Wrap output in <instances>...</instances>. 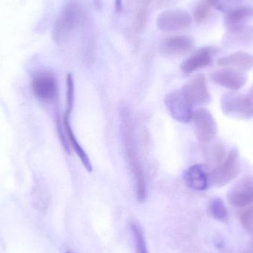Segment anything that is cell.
<instances>
[{
	"label": "cell",
	"instance_id": "2e32d148",
	"mask_svg": "<svg viewBox=\"0 0 253 253\" xmlns=\"http://www.w3.org/2000/svg\"><path fill=\"white\" fill-rule=\"evenodd\" d=\"M62 126H63L64 129H65L67 138H68V144L74 149V151L77 153L78 157L80 158L82 164H83L84 168L87 169V172H92L93 166H92L91 162H90V159H89L87 153L84 151L81 144L79 143L77 138H76L75 134H74L72 127L71 126V123H70V117H66L65 115L63 116Z\"/></svg>",
	"mask_w": 253,
	"mask_h": 253
},
{
	"label": "cell",
	"instance_id": "83f0119b",
	"mask_svg": "<svg viewBox=\"0 0 253 253\" xmlns=\"http://www.w3.org/2000/svg\"><path fill=\"white\" fill-rule=\"evenodd\" d=\"M123 7V0H115V8L117 12H121Z\"/></svg>",
	"mask_w": 253,
	"mask_h": 253
},
{
	"label": "cell",
	"instance_id": "7c38bea8",
	"mask_svg": "<svg viewBox=\"0 0 253 253\" xmlns=\"http://www.w3.org/2000/svg\"><path fill=\"white\" fill-rule=\"evenodd\" d=\"M194 47V41L190 37L175 36L162 41L160 44V51L164 56L178 57L191 53Z\"/></svg>",
	"mask_w": 253,
	"mask_h": 253
},
{
	"label": "cell",
	"instance_id": "ba28073f",
	"mask_svg": "<svg viewBox=\"0 0 253 253\" xmlns=\"http://www.w3.org/2000/svg\"><path fill=\"white\" fill-rule=\"evenodd\" d=\"M33 91L40 100L51 102L57 96V82L54 75L47 71L37 73L32 79Z\"/></svg>",
	"mask_w": 253,
	"mask_h": 253
},
{
	"label": "cell",
	"instance_id": "ac0fdd59",
	"mask_svg": "<svg viewBox=\"0 0 253 253\" xmlns=\"http://www.w3.org/2000/svg\"><path fill=\"white\" fill-rule=\"evenodd\" d=\"M224 22L228 28L245 25L253 17V7L251 6H238L225 12Z\"/></svg>",
	"mask_w": 253,
	"mask_h": 253
},
{
	"label": "cell",
	"instance_id": "f546056e",
	"mask_svg": "<svg viewBox=\"0 0 253 253\" xmlns=\"http://www.w3.org/2000/svg\"><path fill=\"white\" fill-rule=\"evenodd\" d=\"M247 94H248V96H249L253 100V85L251 86V88H250L249 92H248Z\"/></svg>",
	"mask_w": 253,
	"mask_h": 253
},
{
	"label": "cell",
	"instance_id": "484cf974",
	"mask_svg": "<svg viewBox=\"0 0 253 253\" xmlns=\"http://www.w3.org/2000/svg\"><path fill=\"white\" fill-rule=\"evenodd\" d=\"M95 52H96V43L94 40H90L86 46L84 53V63L87 65H90L94 62Z\"/></svg>",
	"mask_w": 253,
	"mask_h": 253
},
{
	"label": "cell",
	"instance_id": "4316f807",
	"mask_svg": "<svg viewBox=\"0 0 253 253\" xmlns=\"http://www.w3.org/2000/svg\"><path fill=\"white\" fill-rule=\"evenodd\" d=\"M147 11L144 9L138 10L134 21L135 28L137 31H143L147 25Z\"/></svg>",
	"mask_w": 253,
	"mask_h": 253
},
{
	"label": "cell",
	"instance_id": "5bb4252c",
	"mask_svg": "<svg viewBox=\"0 0 253 253\" xmlns=\"http://www.w3.org/2000/svg\"><path fill=\"white\" fill-rule=\"evenodd\" d=\"M184 179L190 188L196 191H204L210 184L209 172L202 165L190 167L184 172Z\"/></svg>",
	"mask_w": 253,
	"mask_h": 253
},
{
	"label": "cell",
	"instance_id": "9c48e42d",
	"mask_svg": "<svg viewBox=\"0 0 253 253\" xmlns=\"http://www.w3.org/2000/svg\"><path fill=\"white\" fill-rule=\"evenodd\" d=\"M165 105L173 120L183 124L192 121L193 107L187 102L181 91H172L167 94L165 97Z\"/></svg>",
	"mask_w": 253,
	"mask_h": 253
},
{
	"label": "cell",
	"instance_id": "d6986e66",
	"mask_svg": "<svg viewBox=\"0 0 253 253\" xmlns=\"http://www.w3.org/2000/svg\"><path fill=\"white\" fill-rule=\"evenodd\" d=\"M225 146L220 142L214 143L206 149V158L210 165L216 168L222 163L225 158Z\"/></svg>",
	"mask_w": 253,
	"mask_h": 253
},
{
	"label": "cell",
	"instance_id": "9a60e30c",
	"mask_svg": "<svg viewBox=\"0 0 253 253\" xmlns=\"http://www.w3.org/2000/svg\"><path fill=\"white\" fill-rule=\"evenodd\" d=\"M217 65L223 68H237L244 71L253 68V55L244 51H237L219 58Z\"/></svg>",
	"mask_w": 253,
	"mask_h": 253
},
{
	"label": "cell",
	"instance_id": "cb8c5ba5",
	"mask_svg": "<svg viewBox=\"0 0 253 253\" xmlns=\"http://www.w3.org/2000/svg\"><path fill=\"white\" fill-rule=\"evenodd\" d=\"M212 5L208 0L201 1L194 12V19L197 23L205 22L211 14Z\"/></svg>",
	"mask_w": 253,
	"mask_h": 253
},
{
	"label": "cell",
	"instance_id": "7a4b0ae2",
	"mask_svg": "<svg viewBox=\"0 0 253 253\" xmlns=\"http://www.w3.org/2000/svg\"><path fill=\"white\" fill-rule=\"evenodd\" d=\"M85 11L77 0H71L64 7L55 22L53 39L59 46L68 44L74 31L85 20Z\"/></svg>",
	"mask_w": 253,
	"mask_h": 253
},
{
	"label": "cell",
	"instance_id": "52a82bcc",
	"mask_svg": "<svg viewBox=\"0 0 253 253\" xmlns=\"http://www.w3.org/2000/svg\"><path fill=\"white\" fill-rule=\"evenodd\" d=\"M227 201L235 208H242L253 204V175L242 177L229 190Z\"/></svg>",
	"mask_w": 253,
	"mask_h": 253
},
{
	"label": "cell",
	"instance_id": "7402d4cb",
	"mask_svg": "<svg viewBox=\"0 0 253 253\" xmlns=\"http://www.w3.org/2000/svg\"><path fill=\"white\" fill-rule=\"evenodd\" d=\"M131 230L133 234L134 243H135L136 253H149L147 251V244L145 242L144 233L141 226L135 221L130 223Z\"/></svg>",
	"mask_w": 253,
	"mask_h": 253
},
{
	"label": "cell",
	"instance_id": "603a6c76",
	"mask_svg": "<svg viewBox=\"0 0 253 253\" xmlns=\"http://www.w3.org/2000/svg\"><path fill=\"white\" fill-rule=\"evenodd\" d=\"M74 94H75V85L74 77L69 74L66 78V111L64 115L70 117L74 108Z\"/></svg>",
	"mask_w": 253,
	"mask_h": 253
},
{
	"label": "cell",
	"instance_id": "d4e9b609",
	"mask_svg": "<svg viewBox=\"0 0 253 253\" xmlns=\"http://www.w3.org/2000/svg\"><path fill=\"white\" fill-rule=\"evenodd\" d=\"M208 1H210L212 7L221 11L227 12L239 6V4L242 2V0H208Z\"/></svg>",
	"mask_w": 253,
	"mask_h": 253
},
{
	"label": "cell",
	"instance_id": "3957f363",
	"mask_svg": "<svg viewBox=\"0 0 253 253\" xmlns=\"http://www.w3.org/2000/svg\"><path fill=\"white\" fill-rule=\"evenodd\" d=\"M221 107L223 114L230 118L248 120L253 117V100L241 92L224 93L221 98Z\"/></svg>",
	"mask_w": 253,
	"mask_h": 253
},
{
	"label": "cell",
	"instance_id": "4dcf8cb0",
	"mask_svg": "<svg viewBox=\"0 0 253 253\" xmlns=\"http://www.w3.org/2000/svg\"></svg>",
	"mask_w": 253,
	"mask_h": 253
},
{
	"label": "cell",
	"instance_id": "5b68a950",
	"mask_svg": "<svg viewBox=\"0 0 253 253\" xmlns=\"http://www.w3.org/2000/svg\"><path fill=\"white\" fill-rule=\"evenodd\" d=\"M181 91L192 107L203 106L211 102V93L203 74H196L192 77L183 85Z\"/></svg>",
	"mask_w": 253,
	"mask_h": 253
},
{
	"label": "cell",
	"instance_id": "4fadbf2b",
	"mask_svg": "<svg viewBox=\"0 0 253 253\" xmlns=\"http://www.w3.org/2000/svg\"><path fill=\"white\" fill-rule=\"evenodd\" d=\"M216 49L213 47H205L199 49L192 54L181 65V70L184 74H190L198 70L211 65Z\"/></svg>",
	"mask_w": 253,
	"mask_h": 253
},
{
	"label": "cell",
	"instance_id": "8992f818",
	"mask_svg": "<svg viewBox=\"0 0 253 253\" xmlns=\"http://www.w3.org/2000/svg\"><path fill=\"white\" fill-rule=\"evenodd\" d=\"M192 121L198 139L204 144L213 141L218 132V126L211 113L205 108L193 111Z\"/></svg>",
	"mask_w": 253,
	"mask_h": 253
},
{
	"label": "cell",
	"instance_id": "6da1fadb",
	"mask_svg": "<svg viewBox=\"0 0 253 253\" xmlns=\"http://www.w3.org/2000/svg\"><path fill=\"white\" fill-rule=\"evenodd\" d=\"M120 117L122 140L129 170L135 182V196L138 202H143L147 198V183L144 169L138 157L132 116L127 107L120 108Z\"/></svg>",
	"mask_w": 253,
	"mask_h": 253
},
{
	"label": "cell",
	"instance_id": "44dd1931",
	"mask_svg": "<svg viewBox=\"0 0 253 253\" xmlns=\"http://www.w3.org/2000/svg\"><path fill=\"white\" fill-rule=\"evenodd\" d=\"M209 212L215 219L225 221L228 218V212L225 204L220 198H214L210 202Z\"/></svg>",
	"mask_w": 253,
	"mask_h": 253
},
{
	"label": "cell",
	"instance_id": "e0dca14e",
	"mask_svg": "<svg viewBox=\"0 0 253 253\" xmlns=\"http://www.w3.org/2000/svg\"><path fill=\"white\" fill-rule=\"evenodd\" d=\"M32 201L34 208L44 212L48 209L50 204V193L44 181L42 179L36 181L32 190Z\"/></svg>",
	"mask_w": 253,
	"mask_h": 253
},
{
	"label": "cell",
	"instance_id": "277c9868",
	"mask_svg": "<svg viewBox=\"0 0 253 253\" xmlns=\"http://www.w3.org/2000/svg\"><path fill=\"white\" fill-rule=\"evenodd\" d=\"M241 172L240 155L237 149H232L221 165L209 172L210 183L222 187L237 178Z\"/></svg>",
	"mask_w": 253,
	"mask_h": 253
},
{
	"label": "cell",
	"instance_id": "8fae6325",
	"mask_svg": "<svg viewBox=\"0 0 253 253\" xmlns=\"http://www.w3.org/2000/svg\"><path fill=\"white\" fill-rule=\"evenodd\" d=\"M211 80L215 84L231 91H238L247 83V76L240 70L224 68L211 74Z\"/></svg>",
	"mask_w": 253,
	"mask_h": 253
},
{
	"label": "cell",
	"instance_id": "30bf717a",
	"mask_svg": "<svg viewBox=\"0 0 253 253\" xmlns=\"http://www.w3.org/2000/svg\"><path fill=\"white\" fill-rule=\"evenodd\" d=\"M192 18L190 13L184 10H165L158 16V28L162 31H176L187 29L190 26Z\"/></svg>",
	"mask_w": 253,
	"mask_h": 253
},
{
	"label": "cell",
	"instance_id": "f1b7e54d",
	"mask_svg": "<svg viewBox=\"0 0 253 253\" xmlns=\"http://www.w3.org/2000/svg\"><path fill=\"white\" fill-rule=\"evenodd\" d=\"M93 3H94L95 7L97 10H101L102 7V0H93Z\"/></svg>",
	"mask_w": 253,
	"mask_h": 253
},
{
	"label": "cell",
	"instance_id": "ffe728a7",
	"mask_svg": "<svg viewBox=\"0 0 253 253\" xmlns=\"http://www.w3.org/2000/svg\"><path fill=\"white\" fill-rule=\"evenodd\" d=\"M229 37L232 41L249 43L253 40V27L240 25L228 28Z\"/></svg>",
	"mask_w": 253,
	"mask_h": 253
}]
</instances>
